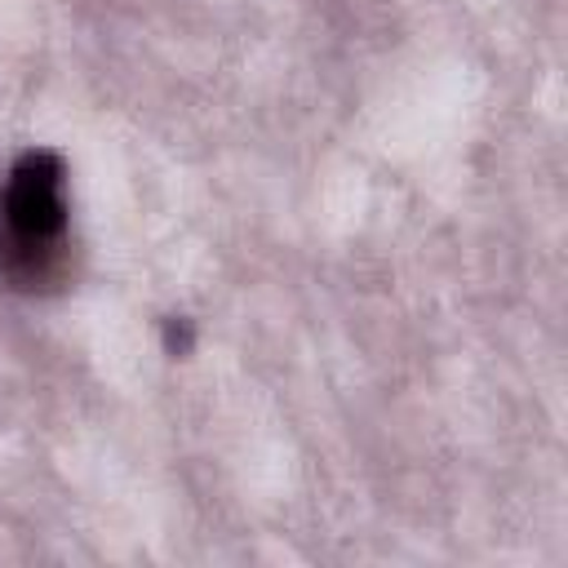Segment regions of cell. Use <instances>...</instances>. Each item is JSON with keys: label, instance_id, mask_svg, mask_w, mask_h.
I'll return each mask as SVG.
<instances>
[{"label": "cell", "instance_id": "1", "mask_svg": "<svg viewBox=\"0 0 568 568\" xmlns=\"http://www.w3.org/2000/svg\"><path fill=\"white\" fill-rule=\"evenodd\" d=\"M67 164L58 151H22L0 195V280L36 293L67 271Z\"/></svg>", "mask_w": 568, "mask_h": 568}, {"label": "cell", "instance_id": "2", "mask_svg": "<svg viewBox=\"0 0 568 568\" xmlns=\"http://www.w3.org/2000/svg\"><path fill=\"white\" fill-rule=\"evenodd\" d=\"M191 346H195L191 320H182V315L164 320V351H169V355H191Z\"/></svg>", "mask_w": 568, "mask_h": 568}]
</instances>
